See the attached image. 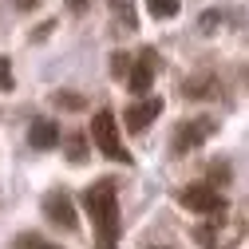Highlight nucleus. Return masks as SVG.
<instances>
[{
	"label": "nucleus",
	"mask_w": 249,
	"mask_h": 249,
	"mask_svg": "<svg viewBox=\"0 0 249 249\" xmlns=\"http://www.w3.org/2000/svg\"><path fill=\"white\" fill-rule=\"evenodd\" d=\"M83 210L91 217V230H95V249H115L119 245V190L115 178H99L95 186L83 190Z\"/></svg>",
	"instance_id": "f257e3e1"
},
{
	"label": "nucleus",
	"mask_w": 249,
	"mask_h": 249,
	"mask_svg": "<svg viewBox=\"0 0 249 249\" xmlns=\"http://www.w3.org/2000/svg\"><path fill=\"white\" fill-rule=\"evenodd\" d=\"M245 237V222L233 213H217V217H202L194 226V241L202 249H237Z\"/></svg>",
	"instance_id": "f03ea898"
},
{
	"label": "nucleus",
	"mask_w": 249,
	"mask_h": 249,
	"mask_svg": "<svg viewBox=\"0 0 249 249\" xmlns=\"http://www.w3.org/2000/svg\"><path fill=\"white\" fill-rule=\"evenodd\" d=\"M91 142H95L111 162H123V166H131V154L127 146H123L119 139V123H115V111H95V119H91Z\"/></svg>",
	"instance_id": "7ed1b4c3"
},
{
	"label": "nucleus",
	"mask_w": 249,
	"mask_h": 249,
	"mask_svg": "<svg viewBox=\"0 0 249 249\" xmlns=\"http://www.w3.org/2000/svg\"><path fill=\"white\" fill-rule=\"evenodd\" d=\"M178 202H182L186 210L202 213V217H217V213H226V210H230L226 194L217 190V186H210V182H190L186 190H178Z\"/></svg>",
	"instance_id": "20e7f679"
},
{
	"label": "nucleus",
	"mask_w": 249,
	"mask_h": 249,
	"mask_svg": "<svg viewBox=\"0 0 249 249\" xmlns=\"http://www.w3.org/2000/svg\"><path fill=\"white\" fill-rule=\"evenodd\" d=\"M213 131H217L213 119H186L182 127L174 131V139H170V150H174V154H190V150H198Z\"/></svg>",
	"instance_id": "39448f33"
},
{
	"label": "nucleus",
	"mask_w": 249,
	"mask_h": 249,
	"mask_svg": "<svg viewBox=\"0 0 249 249\" xmlns=\"http://www.w3.org/2000/svg\"><path fill=\"white\" fill-rule=\"evenodd\" d=\"M159 71H162V55L154 52V48H142V52L135 55V68H131V75H127L131 91H135V95H146Z\"/></svg>",
	"instance_id": "423d86ee"
},
{
	"label": "nucleus",
	"mask_w": 249,
	"mask_h": 249,
	"mask_svg": "<svg viewBox=\"0 0 249 249\" xmlns=\"http://www.w3.org/2000/svg\"><path fill=\"white\" fill-rule=\"evenodd\" d=\"M44 217L52 226H64V230H75L79 217H75V202L68 190H48L44 194Z\"/></svg>",
	"instance_id": "0eeeda50"
},
{
	"label": "nucleus",
	"mask_w": 249,
	"mask_h": 249,
	"mask_svg": "<svg viewBox=\"0 0 249 249\" xmlns=\"http://www.w3.org/2000/svg\"><path fill=\"white\" fill-rule=\"evenodd\" d=\"M162 115V99L154 95V99H142V103H135V107H127V115H123V123H127V131L131 135H142L154 119Z\"/></svg>",
	"instance_id": "6e6552de"
},
{
	"label": "nucleus",
	"mask_w": 249,
	"mask_h": 249,
	"mask_svg": "<svg viewBox=\"0 0 249 249\" xmlns=\"http://www.w3.org/2000/svg\"><path fill=\"white\" fill-rule=\"evenodd\" d=\"M28 142H32L36 150H52V146H59V123H52V119H36L32 127H28Z\"/></svg>",
	"instance_id": "1a4fd4ad"
},
{
	"label": "nucleus",
	"mask_w": 249,
	"mask_h": 249,
	"mask_svg": "<svg viewBox=\"0 0 249 249\" xmlns=\"http://www.w3.org/2000/svg\"><path fill=\"white\" fill-rule=\"evenodd\" d=\"M111 20H115V24H123V32H135V28H139L135 8L127 4V0H115V4H111Z\"/></svg>",
	"instance_id": "9d476101"
},
{
	"label": "nucleus",
	"mask_w": 249,
	"mask_h": 249,
	"mask_svg": "<svg viewBox=\"0 0 249 249\" xmlns=\"http://www.w3.org/2000/svg\"><path fill=\"white\" fill-rule=\"evenodd\" d=\"M178 0H146V12L154 16V20H170V16H178Z\"/></svg>",
	"instance_id": "9b49d317"
},
{
	"label": "nucleus",
	"mask_w": 249,
	"mask_h": 249,
	"mask_svg": "<svg viewBox=\"0 0 249 249\" xmlns=\"http://www.w3.org/2000/svg\"><path fill=\"white\" fill-rule=\"evenodd\" d=\"M12 249H59V245H52V241L40 237V233H20V237L12 241Z\"/></svg>",
	"instance_id": "f8f14e48"
},
{
	"label": "nucleus",
	"mask_w": 249,
	"mask_h": 249,
	"mask_svg": "<svg viewBox=\"0 0 249 249\" xmlns=\"http://www.w3.org/2000/svg\"><path fill=\"white\" fill-rule=\"evenodd\" d=\"M111 59H115V64H111V75H115V79H123V75H131V68H135V59H131L127 52H115Z\"/></svg>",
	"instance_id": "ddd939ff"
},
{
	"label": "nucleus",
	"mask_w": 249,
	"mask_h": 249,
	"mask_svg": "<svg viewBox=\"0 0 249 249\" xmlns=\"http://www.w3.org/2000/svg\"><path fill=\"white\" fill-rule=\"evenodd\" d=\"M52 103H55V107H64V111H83V99H79V95H68V91H55Z\"/></svg>",
	"instance_id": "4468645a"
},
{
	"label": "nucleus",
	"mask_w": 249,
	"mask_h": 249,
	"mask_svg": "<svg viewBox=\"0 0 249 249\" xmlns=\"http://www.w3.org/2000/svg\"><path fill=\"white\" fill-rule=\"evenodd\" d=\"M68 159H71V162H83V159H87V142H83V135H71V139H68Z\"/></svg>",
	"instance_id": "2eb2a0df"
},
{
	"label": "nucleus",
	"mask_w": 249,
	"mask_h": 249,
	"mask_svg": "<svg viewBox=\"0 0 249 249\" xmlns=\"http://www.w3.org/2000/svg\"><path fill=\"white\" fill-rule=\"evenodd\" d=\"M12 64H8V55H0V91H12Z\"/></svg>",
	"instance_id": "dca6fc26"
},
{
	"label": "nucleus",
	"mask_w": 249,
	"mask_h": 249,
	"mask_svg": "<svg viewBox=\"0 0 249 249\" xmlns=\"http://www.w3.org/2000/svg\"><path fill=\"white\" fill-rule=\"evenodd\" d=\"M68 8H71V12H83V8H87V0H68Z\"/></svg>",
	"instance_id": "f3484780"
},
{
	"label": "nucleus",
	"mask_w": 249,
	"mask_h": 249,
	"mask_svg": "<svg viewBox=\"0 0 249 249\" xmlns=\"http://www.w3.org/2000/svg\"><path fill=\"white\" fill-rule=\"evenodd\" d=\"M40 4V0H20V8H36Z\"/></svg>",
	"instance_id": "a211bd4d"
},
{
	"label": "nucleus",
	"mask_w": 249,
	"mask_h": 249,
	"mask_svg": "<svg viewBox=\"0 0 249 249\" xmlns=\"http://www.w3.org/2000/svg\"><path fill=\"white\" fill-rule=\"evenodd\" d=\"M150 249H166V245H150Z\"/></svg>",
	"instance_id": "6ab92c4d"
}]
</instances>
